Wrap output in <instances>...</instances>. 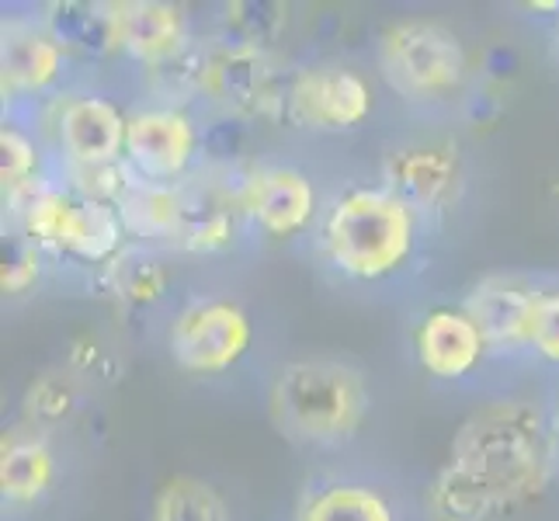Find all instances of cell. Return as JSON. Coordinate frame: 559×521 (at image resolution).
Wrapping results in <instances>:
<instances>
[{"label":"cell","instance_id":"cell-1","mask_svg":"<svg viewBox=\"0 0 559 521\" xmlns=\"http://www.w3.org/2000/svg\"><path fill=\"white\" fill-rule=\"evenodd\" d=\"M556 459V428L535 400H487L455 428L445 466L428 487V508L438 521H493L543 497Z\"/></svg>","mask_w":559,"mask_h":521},{"label":"cell","instance_id":"cell-2","mask_svg":"<svg viewBox=\"0 0 559 521\" xmlns=\"http://www.w3.org/2000/svg\"><path fill=\"white\" fill-rule=\"evenodd\" d=\"M417 209L385 185H355L323 212V254L344 279L382 282L400 275L417 250Z\"/></svg>","mask_w":559,"mask_h":521},{"label":"cell","instance_id":"cell-3","mask_svg":"<svg viewBox=\"0 0 559 521\" xmlns=\"http://www.w3.org/2000/svg\"><path fill=\"white\" fill-rule=\"evenodd\" d=\"M267 407L278 431L306 446H337L355 438L372 411L361 372L334 358H299L275 372Z\"/></svg>","mask_w":559,"mask_h":521},{"label":"cell","instance_id":"cell-4","mask_svg":"<svg viewBox=\"0 0 559 521\" xmlns=\"http://www.w3.org/2000/svg\"><path fill=\"white\" fill-rule=\"evenodd\" d=\"M379 73L407 102H441L462 87L469 56L462 38L431 17H403L379 35Z\"/></svg>","mask_w":559,"mask_h":521},{"label":"cell","instance_id":"cell-5","mask_svg":"<svg viewBox=\"0 0 559 521\" xmlns=\"http://www.w3.org/2000/svg\"><path fill=\"white\" fill-rule=\"evenodd\" d=\"M254 344L250 313L234 299H195L170 320L167 352L181 372L226 376Z\"/></svg>","mask_w":559,"mask_h":521},{"label":"cell","instance_id":"cell-6","mask_svg":"<svg viewBox=\"0 0 559 521\" xmlns=\"http://www.w3.org/2000/svg\"><path fill=\"white\" fill-rule=\"evenodd\" d=\"M376 108L372 84L348 63H310L288 76L285 119L310 132H355Z\"/></svg>","mask_w":559,"mask_h":521},{"label":"cell","instance_id":"cell-7","mask_svg":"<svg viewBox=\"0 0 559 521\" xmlns=\"http://www.w3.org/2000/svg\"><path fill=\"white\" fill-rule=\"evenodd\" d=\"M199 122L188 108L146 105L129 111L126 153L129 170L153 185H185L199 164Z\"/></svg>","mask_w":559,"mask_h":521},{"label":"cell","instance_id":"cell-8","mask_svg":"<svg viewBox=\"0 0 559 521\" xmlns=\"http://www.w3.org/2000/svg\"><path fill=\"white\" fill-rule=\"evenodd\" d=\"M288 81L275 70L272 52L243 46H209L205 67V98L219 105L234 119H278L285 115Z\"/></svg>","mask_w":559,"mask_h":521},{"label":"cell","instance_id":"cell-9","mask_svg":"<svg viewBox=\"0 0 559 521\" xmlns=\"http://www.w3.org/2000/svg\"><path fill=\"white\" fill-rule=\"evenodd\" d=\"M317 188L293 164L250 167L240 178V209L250 226L272 240H293L317 220Z\"/></svg>","mask_w":559,"mask_h":521},{"label":"cell","instance_id":"cell-10","mask_svg":"<svg viewBox=\"0 0 559 521\" xmlns=\"http://www.w3.org/2000/svg\"><path fill=\"white\" fill-rule=\"evenodd\" d=\"M129 115L105 94H67L56 105L52 137L63 167L115 164L126 153Z\"/></svg>","mask_w":559,"mask_h":521},{"label":"cell","instance_id":"cell-11","mask_svg":"<svg viewBox=\"0 0 559 521\" xmlns=\"http://www.w3.org/2000/svg\"><path fill=\"white\" fill-rule=\"evenodd\" d=\"M382 181L417 212L445 209L462 185L459 150L452 143H407L385 153Z\"/></svg>","mask_w":559,"mask_h":521},{"label":"cell","instance_id":"cell-12","mask_svg":"<svg viewBox=\"0 0 559 521\" xmlns=\"http://www.w3.org/2000/svg\"><path fill=\"white\" fill-rule=\"evenodd\" d=\"M67 52L38 17H8L0 35L4 98H38L60 84Z\"/></svg>","mask_w":559,"mask_h":521},{"label":"cell","instance_id":"cell-13","mask_svg":"<svg viewBox=\"0 0 559 521\" xmlns=\"http://www.w3.org/2000/svg\"><path fill=\"white\" fill-rule=\"evenodd\" d=\"M185 188V216L175 247L185 254H223L237 244V229H240V181H212L202 178L195 170L191 178L181 185Z\"/></svg>","mask_w":559,"mask_h":521},{"label":"cell","instance_id":"cell-14","mask_svg":"<svg viewBox=\"0 0 559 521\" xmlns=\"http://www.w3.org/2000/svg\"><path fill=\"white\" fill-rule=\"evenodd\" d=\"M414 352L428 376L441 382H459L479 369V362L487 358L490 347L466 310L438 306V310L424 313L414 338Z\"/></svg>","mask_w":559,"mask_h":521},{"label":"cell","instance_id":"cell-15","mask_svg":"<svg viewBox=\"0 0 559 521\" xmlns=\"http://www.w3.org/2000/svg\"><path fill=\"white\" fill-rule=\"evenodd\" d=\"M535 288L493 275L473 285V293L462 303V310L479 327L490 352H528V327H532Z\"/></svg>","mask_w":559,"mask_h":521},{"label":"cell","instance_id":"cell-16","mask_svg":"<svg viewBox=\"0 0 559 521\" xmlns=\"http://www.w3.org/2000/svg\"><path fill=\"white\" fill-rule=\"evenodd\" d=\"M38 22L63 46L67 56L111 60V56L122 52L115 4H102V0H49L38 11Z\"/></svg>","mask_w":559,"mask_h":521},{"label":"cell","instance_id":"cell-17","mask_svg":"<svg viewBox=\"0 0 559 521\" xmlns=\"http://www.w3.org/2000/svg\"><path fill=\"white\" fill-rule=\"evenodd\" d=\"M122 32V52L143 70L178 56L188 43V17L178 4L167 0H122L115 4Z\"/></svg>","mask_w":559,"mask_h":521},{"label":"cell","instance_id":"cell-18","mask_svg":"<svg viewBox=\"0 0 559 521\" xmlns=\"http://www.w3.org/2000/svg\"><path fill=\"white\" fill-rule=\"evenodd\" d=\"M129 234L122 226L119 209L108 202H94L73 191V202L67 209V220L56 240V254L84 264V268H105L129 247Z\"/></svg>","mask_w":559,"mask_h":521},{"label":"cell","instance_id":"cell-19","mask_svg":"<svg viewBox=\"0 0 559 521\" xmlns=\"http://www.w3.org/2000/svg\"><path fill=\"white\" fill-rule=\"evenodd\" d=\"M119 216L132 244H170L175 247L181 216H185V188L181 185H153L132 178L126 196L119 199Z\"/></svg>","mask_w":559,"mask_h":521},{"label":"cell","instance_id":"cell-20","mask_svg":"<svg viewBox=\"0 0 559 521\" xmlns=\"http://www.w3.org/2000/svg\"><path fill=\"white\" fill-rule=\"evenodd\" d=\"M56 484V455L46 441L14 435L0 452V494L8 505H35Z\"/></svg>","mask_w":559,"mask_h":521},{"label":"cell","instance_id":"cell-21","mask_svg":"<svg viewBox=\"0 0 559 521\" xmlns=\"http://www.w3.org/2000/svg\"><path fill=\"white\" fill-rule=\"evenodd\" d=\"M102 275H105L108 293L122 306H132V310L157 306L170 288L167 264L160 261L157 250L143 247V244H129Z\"/></svg>","mask_w":559,"mask_h":521},{"label":"cell","instance_id":"cell-22","mask_svg":"<svg viewBox=\"0 0 559 521\" xmlns=\"http://www.w3.org/2000/svg\"><path fill=\"white\" fill-rule=\"evenodd\" d=\"M299 521H396L390 497L361 479H334L306 497Z\"/></svg>","mask_w":559,"mask_h":521},{"label":"cell","instance_id":"cell-23","mask_svg":"<svg viewBox=\"0 0 559 521\" xmlns=\"http://www.w3.org/2000/svg\"><path fill=\"white\" fill-rule=\"evenodd\" d=\"M293 22V8L278 0H237L219 8V43L267 52Z\"/></svg>","mask_w":559,"mask_h":521},{"label":"cell","instance_id":"cell-24","mask_svg":"<svg viewBox=\"0 0 559 521\" xmlns=\"http://www.w3.org/2000/svg\"><path fill=\"white\" fill-rule=\"evenodd\" d=\"M205 67H209V49L199 46L195 38L170 60L146 67L143 84L153 94V105H175L185 108L191 98H205Z\"/></svg>","mask_w":559,"mask_h":521},{"label":"cell","instance_id":"cell-25","mask_svg":"<svg viewBox=\"0 0 559 521\" xmlns=\"http://www.w3.org/2000/svg\"><path fill=\"white\" fill-rule=\"evenodd\" d=\"M0 181H4V209H17L32 191L49 178L43 174V150L22 126L4 122L0 129Z\"/></svg>","mask_w":559,"mask_h":521},{"label":"cell","instance_id":"cell-26","mask_svg":"<svg viewBox=\"0 0 559 521\" xmlns=\"http://www.w3.org/2000/svg\"><path fill=\"white\" fill-rule=\"evenodd\" d=\"M150 521H229V508L205 479L170 476L153 497Z\"/></svg>","mask_w":559,"mask_h":521},{"label":"cell","instance_id":"cell-27","mask_svg":"<svg viewBox=\"0 0 559 521\" xmlns=\"http://www.w3.org/2000/svg\"><path fill=\"white\" fill-rule=\"evenodd\" d=\"M528 352L559 369V288H535Z\"/></svg>","mask_w":559,"mask_h":521},{"label":"cell","instance_id":"cell-28","mask_svg":"<svg viewBox=\"0 0 559 521\" xmlns=\"http://www.w3.org/2000/svg\"><path fill=\"white\" fill-rule=\"evenodd\" d=\"M38 279H43V250L25 237H14L4 254V272H0L4 296H25L32 285H38Z\"/></svg>","mask_w":559,"mask_h":521},{"label":"cell","instance_id":"cell-29","mask_svg":"<svg viewBox=\"0 0 559 521\" xmlns=\"http://www.w3.org/2000/svg\"><path fill=\"white\" fill-rule=\"evenodd\" d=\"M25 411L32 421H43V424H56L70 417L73 411V390L60 379V376H43L28 386L25 393Z\"/></svg>","mask_w":559,"mask_h":521}]
</instances>
